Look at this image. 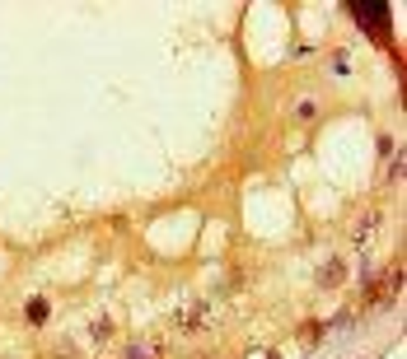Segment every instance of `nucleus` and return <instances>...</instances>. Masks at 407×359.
Instances as JSON below:
<instances>
[{"instance_id":"1","label":"nucleus","mask_w":407,"mask_h":359,"mask_svg":"<svg viewBox=\"0 0 407 359\" xmlns=\"http://www.w3.org/2000/svg\"><path fill=\"white\" fill-rule=\"evenodd\" d=\"M352 14H356V24H365L375 38H388V5H384V0H370V5H360V0H356Z\"/></svg>"},{"instance_id":"2","label":"nucleus","mask_w":407,"mask_h":359,"mask_svg":"<svg viewBox=\"0 0 407 359\" xmlns=\"http://www.w3.org/2000/svg\"><path fill=\"white\" fill-rule=\"evenodd\" d=\"M28 322H33V327L47 322V299H33V304H28Z\"/></svg>"},{"instance_id":"3","label":"nucleus","mask_w":407,"mask_h":359,"mask_svg":"<svg viewBox=\"0 0 407 359\" xmlns=\"http://www.w3.org/2000/svg\"><path fill=\"white\" fill-rule=\"evenodd\" d=\"M127 359H155V350H150V345H132V350H127Z\"/></svg>"}]
</instances>
